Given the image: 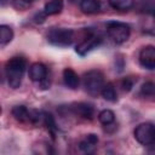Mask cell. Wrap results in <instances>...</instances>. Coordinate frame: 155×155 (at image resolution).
Segmentation results:
<instances>
[{
  "mask_svg": "<svg viewBox=\"0 0 155 155\" xmlns=\"http://www.w3.org/2000/svg\"><path fill=\"white\" fill-rule=\"evenodd\" d=\"M101 94L103 96V98L105 101H109V102H116L117 101V93L115 91V87L110 82L104 84V86L101 91Z\"/></svg>",
  "mask_w": 155,
  "mask_h": 155,
  "instance_id": "cell-16",
  "label": "cell"
},
{
  "mask_svg": "<svg viewBox=\"0 0 155 155\" xmlns=\"http://www.w3.org/2000/svg\"><path fill=\"white\" fill-rule=\"evenodd\" d=\"M107 34L113 42L120 45L127 41L131 34V29L130 25L126 23L113 21V22H108L107 24Z\"/></svg>",
  "mask_w": 155,
  "mask_h": 155,
  "instance_id": "cell-2",
  "label": "cell"
},
{
  "mask_svg": "<svg viewBox=\"0 0 155 155\" xmlns=\"http://www.w3.org/2000/svg\"><path fill=\"white\" fill-rule=\"evenodd\" d=\"M139 63L144 69H155V46H144L139 52Z\"/></svg>",
  "mask_w": 155,
  "mask_h": 155,
  "instance_id": "cell-7",
  "label": "cell"
},
{
  "mask_svg": "<svg viewBox=\"0 0 155 155\" xmlns=\"http://www.w3.org/2000/svg\"><path fill=\"white\" fill-rule=\"evenodd\" d=\"M102 42V39L101 36L96 35V34H90L88 36H86L75 48L76 53L80 54V56H85L87 54L88 52H91L92 50H94L96 47H98Z\"/></svg>",
  "mask_w": 155,
  "mask_h": 155,
  "instance_id": "cell-6",
  "label": "cell"
},
{
  "mask_svg": "<svg viewBox=\"0 0 155 155\" xmlns=\"http://www.w3.org/2000/svg\"><path fill=\"white\" fill-rule=\"evenodd\" d=\"M6 4V0H1V5H5Z\"/></svg>",
  "mask_w": 155,
  "mask_h": 155,
  "instance_id": "cell-23",
  "label": "cell"
},
{
  "mask_svg": "<svg viewBox=\"0 0 155 155\" xmlns=\"http://www.w3.org/2000/svg\"><path fill=\"white\" fill-rule=\"evenodd\" d=\"M139 94L143 98L148 99V101L155 102V84L151 82V81H148V82L143 84L142 87H140Z\"/></svg>",
  "mask_w": 155,
  "mask_h": 155,
  "instance_id": "cell-15",
  "label": "cell"
},
{
  "mask_svg": "<svg viewBox=\"0 0 155 155\" xmlns=\"http://www.w3.org/2000/svg\"><path fill=\"white\" fill-rule=\"evenodd\" d=\"M12 116L22 124H31V110L24 105H16L11 110Z\"/></svg>",
  "mask_w": 155,
  "mask_h": 155,
  "instance_id": "cell-10",
  "label": "cell"
},
{
  "mask_svg": "<svg viewBox=\"0 0 155 155\" xmlns=\"http://www.w3.org/2000/svg\"><path fill=\"white\" fill-rule=\"evenodd\" d=\"M13 39V30L8 25H0V44L1 46H5Z\"/></svg>",
  "mask_w": 155,
  "mask_h": 155,
  "instance_id": "cell-18",
  "label": "cell"
},
{
  "mask_svg": "<svg viewBox=\"0 0 155 155\" xmlns=\"http://www.w3.org/2000/svg\"><path fill=\"white\" fill-rule=\"evenodd\" d=\"M80 8L84 13H87V15L96 13L101 8V0H81Z\"/></svg>",
  "mask_w": 155,
  "mask_h": 155,
  "instance_id": "cell-13",
  "label": "cell"
},
{
  "mask_svg": "<svg viewBox=\"0 0 155 155\" xmlns=\"http://www.w3.org/2000/svg\"><path fill=\"white\" fill-rule=\"evenodd\" d=\"M63 10V0H50L44 7V13L46 16H53L61 13Z\"/></svg>",
  "mask_w": 155,
  "mask_h": 155,
  "instance_id": "cell-14",
  "label": "cell"
},
{
  "mask_svg": "<svg viewBox=\"0 0 155 155\" xmlns=\"http://www.w3.org/2000/svg\"><path fill=\"white\" fill-rule=\"evenodd\" d=\"M44 125L46 126V128H47L48 132L51 133L52 138H54L56 131H57V126H56V122H54L53 116H52L50 113H45V111H44Z\"/></svg>",
  "mask_w": 155,
  "mask_h": 155,
  "instance_id": "cell-20",
  "label": "cell"
},
{
  "mask_svg": "<svg viewBox=\"0 0 155 155\" xmlns=\"http://www.w3.org/2000/svg\"><path fill=\"white\" fill-rule=\"evenodd\" d=\"M31 4H33V0H13L12 1V6L18 11H24L29 8Z\"/></svg>",
  "mask_w": 155,
  "mask_h": 155,
  "instance_id": "cell-21",
  "label": "cell"
},
{
  "mask_svg": "<svg viewBox=\"0 0 155 155\" xmlns=\"http://www.w3.org/2000/svg\"><path fill=\"white\" fill-rule=\"evenodd\" d=\"M133 136L139 144L150 145V144L155 143V126L150 122L139 124L134 128Z\"/></svg>",
  "mask_w": 155,
  "mask_h": 155,
  "instance_id": "cell-5",
  "label": "cell"
},
{
  "mask_svg": "<svg viewBox=\"0 0 155 155\" xmlns=\"http://www.w3.org/2000/svg\"><path fill=\"white\" fill-rule=\"evenodd\" d=\"M97 143H98V137L93 133H90V134H86L80 140L79 148H80V150H82L85 153H92L96 149Z\"/></svg>",
  "mask_w": 155,
  "mask_h": 155,
  "instance_id": "cell-11",
  "label": "cell"
},
{
  "mask_svg": "<svg viewBox=\"0 0 155 155\" xmlns=\"http://www.w3.org/2000/svg\"><path fill=\"white\" fill-rule=\"evenodd\" d=\"M98 120L102 125L104 126H108V125H111L115 120V114L113 110L110 109H104L102 110L99 114H98Z\"/></svg>",
  "mask_w": 155,
  "mask_h": 155,
  "instance_id": "cell-19",
  "label": "cell"
},
{
  "mask_svg": "<svg viewBox=\"0 0 155 155\" xmlns=\"http://www.w3.org/2000/svg\"><path fill=\"white\" fill-rule=\"evenodd\" d=\"M63 81L68 88L76 90L79 86V75L71 68H65L63 70Z\"/></svg>",
  "mask_w": 155,
  "mask_h": 155,
  "instance_id": "cell-12",
  "label": "cell"
},
{
  "mask_svg": "<svg viewBox=\"0 0 155 155\" xmlns=\"http://www.w3.org/2000/svg\"><path fill=\"white\" fill-rule=\"evenodd\" d=\"M154 18H155V13H154Z\"/></svg>",
  "mask_w": 155,
  "mask_h": 155,
  "instance_id": "cell-24",
  "label": "cell"
},
{
  "mask_svg": "<svg viewBox=\"0 0 155 155\" xmlns=\"http://www.w3.org/2000/svg\"><path fill=\"white\" fill-rule=\"evenodd\" d=\"M47 40L54 46H69L74 41V30L67 28H51L47 33Z\"/></svg>",
  "mask_w": 155,
  "mask_h": 155,
  "instance_id": "cell-4",
  "label": "cell"
},
{
  "mask_svg": "<svg viewBox=\"0 0 155 155\" xmlns=\"http://www.w3.org/2000/svg\"><path fill=\"white\" fill-rule=\"evenodd\" d=\"M71 110L74 114L79 115L82 119H87V120H92L93 115H94V109L91 104L88 103H84V102H79V103H74L71 105Z\"/></svg>",
  "mask_w": 155,
  "mask_h": 155,
  "instance_id": "cell-9",
  "label": "cell"
},
{
  "mask_svg": "<svg viewBox=\"0 0 155 155\" xmlns=\"http://www.w3.org/2000/svg\"><path fill=\"white\" fill-rule=\"evenodd\" d=\"M108 2L117 11H128L134 5V0H108Z\"/></svg>",
  "mask_w": 155,
  "mask_h": 155,
  "instance_id": "cell-17",
  "label": "cell"
},
{
  "mask_svg": "<svg viewBox=\"0 0 155 155\" xmlns=\"http://www.w3.org/2000/svg\"><path fill=\"white\" fill-rule=\"evenodd\" d=\"M27 68V61L23 57H12L7 61L5 67V74L11 88H18L22 82L23 74Z\"/></svg>",
  "mask_w": 155,
  "mask_h": 155,
  "instance_id": "cell-1",
  "label": "cell"
},
{
  "mask_svg": "<svg viewBox=\"0 0 155 155\" xmlns=\"http://www.w3.org/2000/svg\"><path fill=\"white\" fill-rule=\"evenodd\" d=\"M84 87L91 96H97L101 93L103 86H104V75L99 70H90L85 73L82 78Z\"/></svg>",
  "mask_w": 155,
  "mask_h": 155,
  "instance_id": "cell-3",
  "label": "cell"
},
{
  "mask_svg": "<svg viewBox=\"0 0 155 155\" xmlns=\"http://www.w3.org/2000/svg\"><path fill=\"white\" fill-rule=\"evenodd\" d=\"M133 79H131V78H125L124 80H122V82H121V87H122V90L124 91H126V92H128V91H131V88L133 87Z\"/></svg>",
  "mask_w": 155,
  "mask_h": 155,
  "instance_id": "cell-22",
  "label": "cell"
},
{
  "mask_svg": "<svg viewBox=\"0 0 155 155\" xmlns=\"http://www.w3.org/2000/svg\"><path fill=\"white\" fill-rule=\"evenodd\" d=\"M47 78V68L42 63H33L29 67V79L34 82H42Z\"/></svg>",
  "mask_w": 155,
  "mask_h": 155,
  "instance_id": "cell-8",
  "label": "cell"
}]
</instances>
